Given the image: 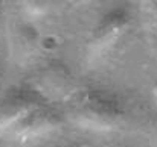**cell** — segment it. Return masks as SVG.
<instances>
[{"mask_svg":"<svg viewBox=\"0 0 157 147\" xmlns=\"http://www.w3.org/2000/svg\"><path fill=\"white\" fill-rule=\"evenodd\" d=\"M37 43H38V34L32 27H29V26L20 27V30L17 34V40H15V47L20 55L31 53L35 49Z\"/></svg>","mask_w":157,"mask_h":147,"instance_id":"8992f818","label":"cell"},{"mask_svg":"<svg viewBox=\"0 0 157 147\" xmlns=\"http://www.w3.org/2000/svg\"><path fill=\"white\" fill-rule=\"evenodd\" d=\"M128 24V17L125 12L122 11H113L108 12L104 18L99 21V24L96 26L92 40H90V50L98 55L101 52L111 47L119 38L121 35L125 32Z\"/></svg>","mask_w":157,"mask_h":147,"instance_id":"3957f363","label":"cell"},{"mask_svg":"<svg viewBox=\"0 0 157 147\" xmlns=\"http://www.w3.org/2000/svg\"><path fill=\"white\" fill-rule=\"evenodd\" d=\"M72 118L82 127L110 129L119 123L122 106L116 99L99 90L78 93L70 103Z\"/></svg>","mask_w":157,"mask_h":147,"instance_id":"6da1fadb","label":"cell"},{"mask_svg":"<svg viewBox=\"0 0 157 147\" xmlns=\"http://www.w3.org/2000/svg\"><path fill=\"white\" fill-rule=\"evenodd\" d=\"M38 106H41L38 94L32 90H18L11 93L0 103V131L15 126Z\"/></svg>","mask_w":157,"mask_h":147,"instance_id":"7a4b0ae2","label":"cell"},{"mask_svg":"<svg viewBox=\"0 0 157 147\" xmlns=\"http://www.w3.org/2000/svg\"><path fill=\"white\" fill-rule=\"evenodd\" d=\"M37 87L40 88V91L53 96V97H59L64 96L66 93H69L73 81H72V74L69 71V68L59 62H51L48 65H44L37 79Z\"/></svg>","mask_w":157,"mask_h":147,"instance_id":"5b68a950","label":"cell"},{"mask_svg":"<svg viewBox=\"0 0 157 147\" xmlns=\"http://www.w3.org/2000/svg\"><path fill=\"white\" fill-rule=\"evenodd\" d=\"M59 123L61 118L56 111L44 106H38L31 114H28L20 123L15 124V134L23 140H31L35 137L38 138L56 129Z\"/></svg>","mask_w":157,"mask_h":147,"instance_id":"277c9868","label":"cell"}]
</instances>
